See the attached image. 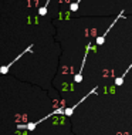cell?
Here are the masks:
<instances>
[{"label":"cell","mask_w":132,"mask_h":135,"mask_svg":"<svg viewBox=\"0 0 132 135\" xmlns=\"http://www.w3.org/2000/svg\"><path fill=\"white\" fill-rule=\"evenodd\" d=\"M31 50H33V44H30V46H28V47H27V49H26V50H24V51H23V53H20V54H19V56H17L16 58H14V60H13V61H10V63H9V64H6V65H2V67H0V74H7V73H9V68H10V67H12V65H13L14 63H16V61H17V60H20V58H21V57H23V56H24V54H27L28 51H31Z\"/></svg>","instance_id":"obj_2"},{"label":"cell","mask_w":132,"mask_h":135,"mask_svg":"<svg viewBox=\"0 0 132 135\" xmlns=\"http://www.w3.org/2000/svg\"><path fill=\"white\" fill-rule=\"evenodd\" d=\"M131 68H132V63H131V65H129V67H128L126 70L124 71V74H121L119 77H116V78H115V81H114V84H115L116 87H121V85L124 84V81H125V77L128 75V73L131 71Z\"/></svg>","instance_id":"obj_5"},{"label":"cell","mask_w":132,"mask_h":135,"mask_svg":"<svg viewBox=\"0 0 132 135\" xmlns=\"http://www.w3.org/2000/svg\"><path fill=\"white\" fill-rule=\"evenodd\" d=\"M97 90H98V87L95 85L94 88L91 90V91H90V93H88V94H85V95H84V97L81 98V100H80L78 103H77V104H74V105H72V107H70V108H65V109H64V115H65V117H71V115H72V112H74V109H75L77 107H78V105L81 104L84 100H87L88 97H91V95H92V94H95V93H97Z\"/></svg>","instance_id":"obj_1"},{"label":"cell","mask_w":132,"mask_h":135,"mask_svg":"<svg viewBox=\"0 0 132 135\" xmlns=\"http://www.w3.org/2000/svg\"><path fill=\"white\" fill-rule=\"evenodd\" d=\"M122 16H124V10H121V13L118 14V16H116V19L114 20V21H112V24H111V26H109V27L107 28V31H105L104 34H101L100 37H97V40H95V44H97V46H102V44H104V41H105V37H107L108 31L111 30V28H112L114 26H115V24H116V21H118V20H119L121 17H122Z\"/></svg>","instance_id":"obj_3"},{"label":"cell","mask_w":132,"mask_h":135,"mask_svg":"<svg viewBox=\"0 0 132 135\" xmlns=\"http://www.w3.org/2000/svg\"><path fill=\"white\" fill-rule=\"evenodd\" d=\"M92 49V46L91 44H88L87 46V49H85V54H84V58H82V64H81V67H80V71L77 73V74L74 75V81L77 84H80L82 81V70H84V65H85V61H87V56H88V51Z\"/></svg>","instance_id":"obj_4"}]
</instances>
